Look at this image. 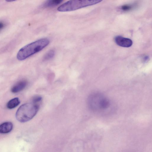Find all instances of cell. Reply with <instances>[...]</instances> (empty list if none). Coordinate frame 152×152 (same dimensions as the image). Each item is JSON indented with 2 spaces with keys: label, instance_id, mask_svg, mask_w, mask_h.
<instances>
[{
  "label": "cell",
  "instance_id": "1",
  "mask_svg": "<svg viewBox=\"0 0 152 152\" xmlns=\"http://www.w3.org/2000/svg\"><path fill=\"white\" fill-rule=\"evenodd\" d=\"M87 103L89 109L97 114H109L114 108L113 102L104 94L99 92L91 94L87 99Z\"/></svg>",
  "mask_w": 152,
  "mask_h": 152
},
{
  "label": "cell",
  "instance_id": "2",
  "mask_svg": "<svg viewBox=\"0 0 152 152\" xmlns=\"http://www.w3.org/2000/svg\"><path fill=\"white\" fill-rule=\"evenodd\" d=\"M42 100L41 96H37L33 97L31 102L21 105L16 112V119L22 123L31 119L38 112Z\"/></svg>",
  "mask_w": 152,
  "mask_h": 152
},
{
  "label": "cell",
  "instance_id": "3",
  "mask_svg": "<svg viewBox=\"0 0 152 152\" xmlns=\"http://www.w3.org/2000/svg\"><path fill=\"white\" fill-rule=\"evenodd\" d=\"M49 43V40L44 38L29 43L20 50L17 54V58L20 61L25 60L42 50Z\"/></svg>",
  "mask_w": 152,
  "mask_h": 152
},
{
  "label": "cell",
  "instance_id": "4",
  "mask_svg": "<svg viewBox=\"0 0 152 152\" xmlns=\"http://www.w3.org/2000/svg\"><path fill=\"white\" fill-rule=\"evenodd\" d=\"M102 1L99 0H70L66 2L59 6L57 8V10L60 12L73 11L96 4Z\"/></svg>",
  "mask_w": 152,
  "mask_h": 152
},
{
  "label": "cell",
  "instance_id": "5",
  "mask_svg": "<svg viewBox=\"0 0 152 152\" xmlns=\"http://www.w3.org/2000/svg\"><path fill=\"white\" fill-rule=\"evenodd\" d=\"M115 41L118 46L125 48L131 47L133 43L131 39L119 36H116L115 38Z\"/></svg>",
  "mask_w": 152,
  "mask_h": 152
},
{
  "label": "cell",
  "instance_id": "6",
  "mask_svg": "<svg viewBox=\"0 0 152 152\" xmlns=\"http://www.w3.org/2000/svg\"><path fill=\"white\" fill-rule=\"evenodd\" d=\"M27 82L26 80H22L15 85L11 88V91L12 92L15 93L19 92L26 86Z\"/></svg>",
  "mask_w": 152,
  "mask_h": 152
},
{
  "label": "cell",
  "instance_id": "7",
  "mask_svg": "<svg viewBox=\"0 0 152 152\" xmlns=\"http://www.w3.org/2000/svg\"><path fill=\"white\" fill-rule=\"evenodd\" d=\"M13 128L12 124L10 122H6L0 125V133L6 134L10 132Z\"/></svg>",
  "mask_w": 152,
  "mask_h": 152
},
{
  "label": "cell",
  "instance_id": "8",
  "mask_svg": "<svg viewBox=\"0 0 152 152\" xmlns=\"http://www.w3.org/2000/svg\"><path fill=\"white\" fill-rule=\"evenodd\" d=\"M20 101L17 97H15L10 100L7 103V107L9 109L15 108L20 103Z\"/></svg>",
  "mask_w": 152,
  "mask_h": 152
},
{
  "label": "cell",
  "instance_id": "9",
  "mask_svg": "<svg viewBox=\"0 0 152 152\" xmlns=\"http://www.w3.org/2000/svg\"><path fill=\"white\" fill-rule=\"evenodd\" d=\"M61 0H48L46 1L42 5L44 7H49L56 6L62 1Z\"/></svg>",
  "mask_w": 152,
  "mask_h": 152
},
{
  "label": "cell",
  "instance_id": "10",
  "mask_svg": "<svg viewBox=\"0 0 152 152\" xmlns=\"http://www.w3.org/2000/svg\"><path fill=\"white\" fill-rule=\"evenodd\" d=\"M55 54V52L54 50H50L44 55L43 60L44 61H47L51 59L54 57Z\"/></svg>",
  "mask_w": 152,
  "mask_h": 152
},
{
  "label": "cell",
  "instance_id": "11",
  "mask_svg": "<svg viewBox=\"0 0 152 152\" xmlns=\"http://www.w3.org/2000/svg\"><path fill=\"white\" fill-rule=\"evenodd\" d=\"M132 8V7L129 5H123L121 7L122 10L125 11H128L130 10Z\"/></svg>",
  "mask_w": 152,
  "mask_h": 152
},
{
  "label": "cell",
  "instance_id": "12",
  "mask_svg": "<svg viewBox=\"0 0 152 152\" xmlns=\"http://www.w3.org/2000/svg\"><path fill=\"white\" fill-rule=\"evenodd\" d=\"M4 23L1 22H0V31L4 27Z\"/></svg>",
  "mask_w": 152,
  "mask_h": 152
}]
</instances>
